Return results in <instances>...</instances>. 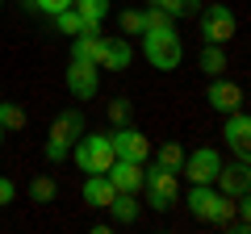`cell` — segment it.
<instances>
[{"mask_svg": "<svg viewBox=\"0 0 251 234\" xmlns=\"http://www.w3.org/2000/svg\"><path fill=\"white\" fill-rule=\"evenodd\" d=\"M105 42H109V38H100V29H92V34H75V42H72V59H80V63H97V67H100Z\"/></svg>", "mask_w": 251, "mask_h": 234, "instance_id": "9a60e30c", "label": "cell"}, {"mask_svg": "<svg viewBox=\"0 0 251 234\" xmlns=\"http://www.w3.org/2000/svg\"><path fill=\"white\" fill-rule=\"evenodd\" d=\"M159 9L172 13V17H188V13H197V9H201V0H163Z\"/></svg>", "mask_w": 251, "mask_h": 234, "instance_id": "484cf974", "label": "cell"}, {"mask_svg": "<svg viewBox=\"0 0 251 234\" xmlns=\"http://www.w3.org/2000/svg\"><path fill=\"white\" fill-rule=\"evenodd\" d=\"M0 126H4V130H21V126H25V109L0 100Z\"/></svg>", "mask_w": 251, "mask_h": 234, "instance_id": "cb8c5ba5", "label": "cell"}, {"mask_svg": "<svg viewBox=\"0 0 251 234\" xmlns=\"http://www.w3.org/2000/svg\"><path fill=\"white\" fill-rule=\"evenodd\" d=\"M147 4H163V0H147Z\"/></svg>", "mask_w": 251, "mask_h": 234, "instance_id": "1f68e13d", "label": "cell"}, {"mask_svg": "<svg viewBox=\"0 0 251 234\" xmlns=\"http://www.w3.org/2000/svg\"><path fill=\"white\" fill-rule=\"evenodd\" d=\"M197 63H201V71L214 80V75L226 71V50H222V46H214V42H205V46H201V59H197Z\"/></svg>", "mask_w": 251, "mask_h": 234, "instance_id": "d6986e66", "label": "cell"}, {"mask_svg": "<svg viewBox=\"0 0 251 234\" xmlns=\"http://www.w3.org/2000/svg\"><path fill=\"white\" fill-rule=\"evenodd\" d=\"M222 138H226V146L234 151V159L251 163V113H243V109H234V113H226Z\"/></svg>", "mask_w": 251, "mask_h": 234, "instance_id": "ba28073f", "label": "cell"}, {"mask_svg": "<svg viewBox=\"0 0 251 234\" xmlns=\"http://www.w3.org/2000/svg\"><path fill=\"white\" fill-rule=\"evenodd\" d=\"M234 9L230 4H205L201 9V38L205 42H214V46H226L234 38Z\"/></svg>", "mask_w": 251, "mask_h": 234, "instance_id": "8992f818", "label": "cell"}, {"mask_svg": "<svg viewBox=\"0 0 251 234\" xmlns=\"http://www.w3.org/2000/svg\"><path fill=\"white\" fill-rule=\"evenodd\" d=\"M54 29H59V34H67V38H75V34H92V29H100V25H92V21H84L80 13H75V4H72V9L54 13Z\"/></svg>", "mask_w": 251, "mask_h": 234, "instance_id": "ac0fdd59", "label": "cell"}, {"mask_svg": "<svg viewBox=\"0 0 251 234\" xmlns=\"http://www.w3.org/2000/svg\"><path fill=\"white\" fill-rule=\"evenodd\" d=\"M214 188H222L226 197H243V192L251 188V163L234 159V163H222V171H218Z\"/></svg>", "mask_w": 251, "mask_h": 234, "instance_id": "7c38bea8", "label": "cell"}, {"mask_svg": "<svg viewBox=\"0 0 251 234\" xmlns=\"http://www.w3.org/2000/svg\"><path fill=\"white\" fill-rule=\"evenodd\" d=\"M188 176V184H214L218 171H222V155L214 151V146H197V151L184 155V167H180Z\"/></svg>", "mask_w": 251, "mask_h": 234, "instance_id": "52a82bcc", "label": "cell"}, {"mask_svg": "<svg viewBox=\"0 0 251 234\" xmlns=\"http://www.w3.org/2000/svg\"><path fill=\"white\" fill-rule=\"evenodd\" d=\"M109 121H113V126H130V100L126 96L109 100Z\"/></svg>", "mask_w": 251, "mask_h": 234, "instance_id": "4316f807", "label": "cell"}, {"mask_svg": "<svg viewBox=\"0 0 251 234\" xmlns=\"http://www.w3.org/2000/svg\"><path fill=\"white\" fill-rule=\"evenodd\" d=\"M117 21H122V34H126V38H143V34H147V25H143V13H138V9H126Z\"/></svg>", "mask_w": 251, "mask_h": 234, "instance_id": "603a6c76", "label": "cell"}, {"mask_svg": "<svg viewBox=\"0 0 251 234\" xmlns=\"http://www.w3.org/2000/svg\"><path fill=\"white\" fill-rule=\"evenodd\" d=\"M130 59H134L130 42H126V38H109V42H105V54H100V71H126Z\"/></svg>", "mask_w": 251, "mask_h": 234, "instance_id": "2e32d148", "label": "cell"}, {"mask_svg": "<svg viewBox=\"0 0 251 234\" xmlns=\"http://www.w3.org/2000/svg\"><path fill=\"white\" fill-rule=\"evenodd\" d=\"M54 192H59V184H54L50 176H38V180L29 184V197H34L38 205H50V201H54Z\"/></svg>", "mask_w": 251, "mask_h": 234, "instance_id": "7402d4cb", "label": "cell"}, {"mask_svg": "<svg viewBox=\"0 0 251 234\" xmlns=\"http://www.w3.org/2000/svg\"><path fill=\"white\" fill-rule=\"evenodd\" d=\"M75 0H29V9H38V13H46V17H54V13H63V9H72Z\"/></svg>", "mask_w": 251, "mask_h": 234, "instance_id": "83f0119b", "label": "cell"}, {"mask_svg": "<svg viewBox=\"0 0 251 234\" xmlns=\"http://www.w3.org/2000/svg\"><path fill=\"white\" fill-rule=\"evenodd\" d=\"M105 176L113 180L117 192H138L143 188V163H134V159H113Z\"/></svg>", "mask_w": 251, "mask_h": 234, "instance_id": "4fadbf2b", "label": "cell"}, {"mask_svg": "<svg viewBox=\"0 0 251 234\" xmlns=\"http://www.w3.org/2000/svg\"><path fill=\"white\" fill-rule=\"evenodd\" d=\"M97 88H100V67L72 59V67H67V92H72L75 100H92Z\"/></svg>", "mask_w": 251, "mask_h": 234, "instance_id": "30bf717a", "label": "cell"}, {"mask_svg": "<svg viewBox=\"0 0 251 234\" xmlns=\"http://www.w3.org/2000/svg\"><path fill=\"white\" fill-rule=\"evenodd\" d=\"M72 151H75V167L88 171V176H92V171H109V163L117 159V155H113V142H109V134H84Z\"/></svg>", "mask_w": 251, "mask_h": 234, "instance_id": "5b68a950", "label": "cell"}, {"mask_svg": "<svg viewBox=\"0 0 251 234\" xmlns=\"http://www.w3.org/2000/svg\"><path fill=\"white\" fill-rule=\"evenodd\" d=\"M138 213H143V205H138L134 192H117V197L109 201V217H113V222H122V226L138 222Z\"/></svg>", "mask_w": 251, "mask_h": 234, "instance_id": "e0dca14e", "label": "cell"}, {"mask_svg": "<svg viewBox=\"0 0 251 234\" xmlns=\"http://www.w3.org/2000/svg\"><path fill=\"white\" fill-rule=\"evenodd\" d=\"M234 213H239L243 222H251V188L243 192V197H234Z\"/></svg>", "mask_w": 251, "mask_h": 234, "instance_id": "f546056e", "label": "cell"}, {"mask_svg": "<svg viewBox=\"0 0 251 234\" xmlns=\"http://www.w3.org/2000/svg\"><path fill=\"white\" fill-rule=\"evenodd\" d=\"M143 59L155 71H176L180 59H184V46H180V38H176V25L172 29H147L143 34Z\"/></svg>", "mask_w": 251, "mask_h": 234, "instance_id": "7a4b0ae2", "label": "cell"}, {"mask_svg": "<svg viewBox=\"0 0 251 234\" xmlns=\"http://www.w3.org/2000/svg\"><path fill=\"white\" fill-rule=\"evenodd\" d=\"M4 134H9V130H4V126H0V142H4Z\"/></svg>", "mask_w": 251, "mask_h": 234, "instance_id": "4dcf8cb0", "label": "cell"}, {"mask_svg": "<svg viewBox=\"0 0 251 234\" xmlns=\"http://www.w3.org/2000/svg\"><path fill=\"white\" fill-rule=\"evenodd\" d=\"M143 25L147 29H172V13H163L159 4H147L143 9Z\"/></svg>", "mask_w": 251, "mask_h": 234, "instance_id": "d4e9b609", "label": "cell"}, {"mask_svg": "<svg viewBox=\"0 0 251 234\" xmlns=\"http://www.w3.org/2000/svg\"><path fill=\"white\" fill-rule=\"evenodd\" d=\"M143 192H147V205H151L155 213L172 209L180 201V171H168V167H159V163L143 167Z\"/></svg>", "mask_w": 251, "mask_h": 234, "instance_id": "3957f363", "label": "cell"}, {"mask_svg": "<svg viewBox=\"0 0 251 234\" xmlns=\"http://www.w3.org/2000/svg\"><path fill=\"white\" fill-rule=\"evenodd\" d=\"M0 9H4V0H0Z\"/></svg>", "mask_w": 251, "mask_h": 234, "instance_id": "d6a6232c", "label": "cell"}, {"mask_svg": "<svg viewBox=\"0 0 251 234\" xmlns=\"http://www.w3.org/2000/svg\"><path fill=\"white\" fill-rule=\"evenodd\" d=\"M205 100H209V109L214 113H234V109H243V88L239 84H230L226 75H214L209 80V92H205Z\"/></svg>", "mask_w": 251, "mask_h": 234, "instance_id": "8fae6325", "label": "cell"}, {"mask_svg": "<svg viewBox=\"0 0 251 234\" xmlns=\"http://www.w3.org/2000/svg\"><path fill=\"white\" fill-rule=\"evenodd\" d=\"M75 13L84 21H92V25H100L109 17V0H75Z\"/></svg>", "mask_w": 251, "mask_h": 234, "instance_id": "44dd1931", "label": "cell"}, {"mask_svg": "<svg viewBox=\"0 0 251 234\" xmlns=\"http://www.w3.org/2000/svg\"><path fill=\"white\" fill-rule=\"evenodd\" d=\"M13 197H17V184H13L9 176H0V205L9 209V205H13Z\"/></svg>", "mask_w": 251, "mask_h": 234, "instance_id": "f1b7e54d", "label": "cell"}, {"mask_svg": "<svg viewBox=\"0 0 251 234\" xmlns=\"http://www.w3.org/2000/svg\"><path fill=\"white\" fill-rule=\"evenodd\" d=\"M247 100H251V96H247Z\"/></svg>", "mask_w": 251, "mask_h": 234, "instance_id": "836d02e7", "label": "cell"}, {"mask_svg": "<svg viewBox=\"0 0 251 234\" xmlns=\"http://www.w3.org/2000/svg\"><path fill=\"white\" fill-rule=\"evenodd\" d=\"M109 142H113L117 159L147 163V155H151V138H147L143 130H134V126H117V134H109Z\"/></svg>", "mask_w": 251, "mask_h": 234, "instance_id": "9c48e42d", "label": "cell"}, {"mask_svg": "<svg viewBox=\"0 0 251 234\" xmlns=\"http://www.w3.org/2000/svg\"><path fill=\"white\" fill-rule=\"evenodd\" d=\"M184 205H188V213L197 217V222H209V226H222V222L234 217V197H226L214 184H193V188L184 192Z\"/></svg>", "mask_w": 251, "mask_h": 234, "instance_id": "6da1fadb", "label": "cell"}, {"mask_svg": "<svg viewBox=\"0 0 251 234\" xmlns=\"http://www.w3.org/2000/svg\"><path fill=\"white\" fill-rule=\"evenodd\" d=\"M117 197V188H113V180H109L105 171H92L88 180H84V205H92V209H109V201Z\"/></svg>", "mask_w": 251, "mask_h": 234, "instance_id": "5bb4252c", "label": "cell"}, {"mask_svg": "<svg viewBox=\"0 0 251 234\" xmlns=\"http://www.w3.org/2000/svg\"><path fill=\"white\" fill-rule=\"evenodd\" d=\"M80 134H84V113H80V109L59 113V117H54V126H50V134H46V159L63 163L67 155H72V146H75Z\"/></svg>", "mask_w": 251, "mask_h": 234, "instance_id": "277c9868", "label": "cell"}, {"mask_svg": "<svg viewBox=\"0 0 251 234\" xmlns=\"http://www.w3.org/2000/svg\"><path fill=\"white\" fill-rule=\"evenodd\" d=\"M184 146H180V142H163L159 146V151H155V163H159V167H168V171H180V167H184Z\"/></svg>", "mask_w": 251, "mask_h": 234, "instance_id": "ffe728a7", "label": "cell"}]
</instances>
